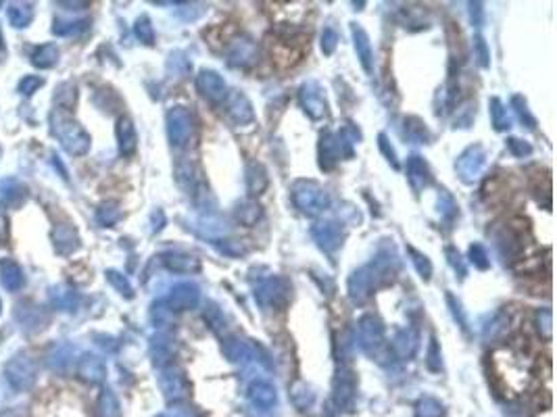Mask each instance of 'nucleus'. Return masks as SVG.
Listing matches in <instances>:
<instances>
[{
    "instance_id": "4468645a",
    "label": "nucleus",
    "mask_w": 557,
    "mask_h": 417,
    "mask_svg": "<svg viewBox=\"0 0 557 417\" xmlns=\"http://www.w3.org/2000/svg\"><path fill=\"white\" fill-rule=\"evenodd\" d=\"M28 200V186L15 178L0 180V207L2 209H19Z\"/></svg>"
},
{
    "instance_id": "e433bc0d",
    "label": "nucleus",
    "mask_w": 557,
    "mask_h": 417,
    "mask_svg": "<svg viewBox=\"0 0 557 417\" xmlns=\"http://www.w3.org/2000/svg\"><path fill=\"white\" fill-rule=\"evenodd\" d=\"M96 416L98 417H121V409H119V401L113 394V390L104 388L98 397L96 403Z\"/></svg>"
},
{
    "instance_id": "7c9ffc66",
    "label": "nucleus",
    "mask_w": 557,
    "mask_h": 417,
    "mask_svg": "<svg viewBox=\"0 0 557 417\" xmlns=\"http://www.w3.org/2000/svg\"><path fill=\"white\" fill-rule=\"evenodd\" d=\"M17 313H19L21 327L25 332H40L44 327V324H47V315H44V311L38 305H30L28 309L19 307V311H15V315Z\"/></svg>"
},
{
    "instance_id": "4d7b16f0",
    "label": "nucleus",
    "mask_w": 557,
    "mask_h": 417,
    "mask_svg": "<svg viewBox=\"0 0 557 417\" xmlns=\"http://www.w3.org/2000/svg\"><path fill=\"white\" fill-rule=\"evenodd\" d=\"M336 47H338V32L334 28H325L322 32V50H324V54L330 56L336 50Z\"/></svg>"
},
{
    "instance_id": "f3484780",
    "label": "nucleus",
    "mask_w": 557,
    "mask_h": 417,
    "mask_svg": "<svg viewBox=\"0 0 557 417\" xmlns=\"http://www.w3.org/2000/svg\"><path fill=\"white\" fill-rule=\"evenodd\" d=\"M419 346L418 330L414 327H403L395 334V338L390 340V353L397 355L399 359H412L416 355Z\"/></svg>"
},
{
    "instance_id": "09e8293b",
    "label": "nucleus",
    "mask_w": 557,
    "mask_h": 417,
    "mask_svg": "<svg viewBox=\"0 0 557 417\" xmlns=\"http://www.w3.org/2000/svg\"><path fill=\"white\" fill-rule=\"evenodd\" d=\"M426 365H428V370L430 371H441V368H443V357H441V346H438L436 336L430 338L428 355H426Z\"/></svg>"
},
{
    "instance_id": "680f3d73",
    "label": "nucleus",
    "mask_w": 557,
    "mask_h": 417,
    "mask_svg": "<svg viewBox=\"0 0 557 417\" xmlns=\"http://www.w3.org/2000/svg\"><path fill=\"white\" fill-rule=\"evenodd\" d=\"M469 17H472V23L474 25H480V17H482V4L480 2H472L469 4Z\"/></svg>"
},
{
    "instance_id": "5701e85b",
    "label": "nucleus",
    "mask_w": 557,
    "mask_h": 417,
    "mask_svg": "<svg viewBox=\"0 0 557 417\" xmlns=\"http://www.w3.org/2000/svg\"><path fill=\"white\" fill-rule=\"evenodd\" d=\"M351 32H353V42H355V50H357V56H359V63L364 67L366 73L373 71V50H371V42L368 32L359 25V23H353L351 25Z\"/></svg>"
},
{
    "instance_id": "0eeeda50",
    "label": "nucleus",
    "mask_w": 557,
    "mask_h": 417,
    "mask_svg": "<svg viewBox=\"0 0 557 417\" xmlns=\"http://www.w3.org/2000/svg\"><path fill=\"white\" fill-rule=\"evenodd\" d=\"M486 165V152L480 144H474L469 148H465L464 152L460 155L457 163H455V169L460 174V178L464 180L465 184H472L480 178L482 169Z\"/></svg>"
},
{
    "instance_id": "3c124183",
    "label": "nucleus",
    "mask_w": 557,
    "mask_h": 417,
    "mask_svg": "<svg viewBox=\"0 0 557 417\" xmlns=\"http://www.w3.org/2000/svg\"><path fill=\"white\" fill-rule=\"evenodd\" d=\"M169 355H172V344L165 342L163 336H155V338H152V357H155V363L161 365L163 361H167Z\"/></svg>"
},
{
    "instance_id": "e2e57ef3",
    "label": "nucleus",
    "mask_w": 557,
    "mask_h": 417,
    "mask_svg": "<svg viewBox=\"0 0 557 417\" xmlns=\"http://www.w3.org/2000/svg\"><path fill=\"white\" fill-rule=\"evenodd\" d=\"M0 417H25L23 409H6L4 413H0Z\"/></svg>"
},
{
    "instance_id": "864d4df0",
    "label": "nucleus",
    "mask_w": 557,
    "mask_h": 417,
    "mask_svg": "<svg viewBox=\"0 0 557 417\" xmlns=\"http://www.w3.org/2000/svg\"><path fill=\"white\" fill-rule=\"evenodd\" d=\"M213 244L228 257H240L246 253V246L240 240H213Z\"/></svg>"
},
{
    "instance_id": "ea45409f",
    "label": "nucleus",
    "mask_w": 557,
    "mask_h": 417,
    "mask_svg": "<svg viewBox=\"0 0 557 417\" xmlns=\"http://www.w3.org/2000/svg\"><path fill=\"white\" fill-rule=\"evenodd\" d=\"M104 276H107V282H109L124 298H134V288H132L130 279L126 278L121 272H117V270H107Z\"/></svg>"
},
{
    "instance_id": "0e129e2a",
    "label": "nucleus",
    "mask_w": 557,
    "mask_h": 417,
    "mask_svg": "<svg viewBox=\"0 0 557 417\" xmlns=\"http://www.w3.org/2000/svg\"><path fill=\"white\" fill-rule=\"evenodd\" d=\"M59 6H69V11H76L73 6H88V2H59Z\"/></svg>"
},
{
    "instance_id": "c9c22d12",
    "label": "nucleus",
    "mask_w": 557,
    "mask_h": 417,
    "mask_svg": "<svg viewBox=\"0 0 557 417\" xmlns=\"http://www.w3.org/2000/svg\"><path fill=\"white\" fill-rule=\"evenodd\" d=\"M121 219V209L115 200H104L96 207V222L102 228H113Z\"/></svg>"
},
{
    "instance_id": "13d9d810",
    "label": "nucleus",
    "mask_w": 557,
    "mask_h": 417,
    "mask_svg": "<svg viewBox=\"0 0 557 417\" xmlns=\"http://www.w3.org/2000/svg\"><path fill=\"white\" fill-rule=\"evenodd\" d=\"M205 322L211 325V330H215V332H220V327L226 324V320H224V315H222L217 305H209V309L205 311Z\"/></svg>"
},
{
    "instance_id": "6e6552de",
    "label": "nucleus",
    "mask_w": 557,
    "mask_h": 417,
    "mask_svg": "<svg viewBox=\"0 0 557 417\" xmlns=\"http://www.w3.org/2000/svg\"><path fill=\"white\" fill-rule=\"evenodd\" d=\"M200 303V290L196 284L192 282H180L172 288L167 301H165V307L174 313L178 311H188V309H194L196 305Z\"/></svg>"
},
{
    "instance_id": "473e14b6",
    "label": "nucleus",
    "mask_w": 557,
    "mask_h": 417,
    "mask_svg": "<svg viewBox=\"0 0 557 417\" xmlns=\"http://www.w3.org/2000/svg\"><path fill=\"white\" fill-rule=\"evenodd\" d=\"M222 351H224L226 359L232 361V363L244 361V359L251 357V349H248V344H246L240 336H228V338L224 340V344H222Z\"/></svg>"
},
{
    "instance_id": "393cba45",
    "label": "nucleus",
    "mask_w": 557,
    "mask_h": 417,
    "mask_svg": "<svg viewBox=\"0 0 557 417\" xmlns=\"http://www.w3.org/2000/svg\"><path fill=\"white\" fill-rule=\"evenodd\" d=\"M0 284L8 292H17L25 286V276L23 270L17 261L13 259H2L0 261Z\"/></svg>"
},
{
    "instance_id": "6ab92c4d",
    "label": "nucleus",
    "mask_w": 557,
    "mask_h": 417,
    "mask_svg": "<svg viewBox=\"0 0 557 417\" xmlns=\"http://www.w3.org/2000/svg\"><path fill=\"white\" fill-rule=\"evenodd\" d=\"M48 303L59 311L73 313L80 307V294L67 284H56V286L48 288Z\"/></svg>"
},
{
    "instance_id": "412c9836",
    "label": "nucleus",
    "mask_w": 557,
    "mask_h": 417,
    "mask_svg": "<svg viewBox=\"0 0 557 417\" xmlns=\"http://www.w3.org/2000/svg\"><path fill=\"white\" fill-rule=\"evenodd\" d=\"M78 375L90 384H98L107 377V365L104 361L94 355V353H84L80 359H78Z\"/></svg>"
},
{
    "instance_id": "b1692460",
    "label": "nucleus",
    "mask_w": 557,
    "mask_h": 417,
    "mask_svg": "<svg viewBox=\"0 0 557 417\" xmlns=\"http://www.w3.org/2000/svg\"><path fill=\"white\" fill-rule=\"evenodd\" d=\"M373 292V284H371L370 272L368 267L357 270L351 278H349V296L353 303H366Z\"/></svg>"
},
{
    "instance_id": "37998d69",
    "label": "nucleus",
    "mask_w": 557,
    "mask_h": 417,
    "mask_svg": "<svg viewBox=\"0 0 557 417\" xmlns=\"http://www.w3.org/2000/svg\"><path fill=\"white\" fill-rule=\"evenodd\" d=\"M407 253L412 255V263H414L416 272L419 274V278L428 282L432 278V263H430V259L424 253H419L418 248H414V246H407Z\"/></svg>"
},
{
    "instance_id": "a211bd4d",
    "label": "nucleus",
    "mask_w": 557,
    "mask_h": 417,
    "mask_svg": "<svg viewBox=\"0 0 557 417\" xmlns=\"http://www.w3.org/2000/svg\"><path fill=\"white\" fill-rule=\"evenodd\" d=\"M115 136H117V146H119V152L124 157H132L138 148V134H136V126L134 121L124 115L117 119V126H115Z\"/></svg>"
},
{
    "instance_id": "c85d7f7f",
    "label": "nucleus",
    "mask_w": 557,
    "mask_h": 417,
    "mask_svg": "<svg viewBox=\"0 0 557 417\" xmlns=\"http://www.w3.org/2000/svg\"><path fill=\"white\" fill-rule=\"evenodd\" d=\"M6 17L15 30H25L34 21V4L32 2H11L6 8Z\"/></svg>"
},
{
    "instance_id": "bf43d9fd",
    "label": "nucleus",
    "mask_w": 557,
    "mask_h": 417,
    "mask_svg": "<svg viewBox=\"0 0 557 417\" xmlns=\"http://www.w3.org/2000/svg\"><path fill=\"white\" fill-rule=\"evenodd\" d=\"M378 146H380V150H382V155L386 157V161L395 167V169H399V161H397V152H395V148L390 146V142H388V138L384 136V134H380L378 136Z\"/></svg>"
},
{
    "instance_id": "c756f323",
    "label": "nucleus",
    "mask_w": 557,
    "mask_h": 417,
    "mask_svg": "<svg viewBox=\"0 0 557 417\" xmlns=\"http://www.w3.org/2000/svg\"><path fill=\"white\" fill-rule=\"evenodd\" d=\"M73 357H76V349L71 344H56L50 349L48 353V368L59 373L67 371L73 363Z\"/></svg>"
},
{
    "instance_id": "a19ab883",
    "label": "nucleus",
    "mask_w": 557,
    "mask_h": 417,
    "mask_svg": "<svg viewBox=\"0 0 557 417\" xmlns=\"http://www.w3.org/2000/svg\"><path fill=\"white\" fill-rule=\"evenodd\" d=\"M405 134H407V138L418 142V144H424L430 140V132L419 117H407L405 119Z\"/></svg>"
},
{
    "instance_id": "79ce46f5",
    "label": "nucleus",
    "mask_w": 557,
    "mask_h": 417,
    "mask_svg": "<svg viewBox=\"0 0 557 417\" xmlns=\"http://www.w3.org/2000/svg\"><path fill=\"white\" fill-rule=\"evenodd\" d=\"M511 107H513V111L517 113L520 121H522V123H524L526 128L534 130V126H537V119H534V115L530 113V109H528V102H526V98H524V96H520V94H515V96L511 98Z\"/></svg>"
},
{
    "instance_id": "ddd939ff",
    "label": "nucleus",
    "mask_w": 557,
    "mask_h": 417,
    "mask_svg": "<svg viewBox=\"0 0 557 417\" xmlns=\"http://www.w3.org/2000/svg\"><path fill=\"white\" fill-rule=\"evenodd\" d=\"M301 56H303V48L297 47L294 36H278L276 42L272 44V61L282 69L297 65Z\"/></svg>"
},
{
    "instance_id": "6e6d98bb",
    "label": "nucleus",
    "mask_w": 557,
    "mask_h": 417,
    "mask_svg": "<svg viewBox=\"0 0 557 417\" xmlns=\"http://www.w3.org/2000/svg\"><path fill=\"white\" fill-rule=\"evenodd\" d=\"M447 303H449V307H451V313H453V318H455V322L460 324V327L464 330V332H467V322H465V315H464V309H462V303L451 294V292H447Z\"/></svg>"
},
{
    "instance_id": "cd10ccee",
    "label": "nucleus",
    "mask_w": 557,
    "mask_h": 417,
    "mask_svg": "<svg viewBox=\"0 0 557 417\" xmlns=\"http://www.w3.org/2000/svg\"><path fill=\"white\" fill-rule=\"evenodd\" d=\"M268 186H270L268 169L261 163H257V161L248 163V167H246V190H248V194L251 196H259V194L265 192Z\"/></svg>"
},
{
    "instance_id": "a18cd8bd",
    "label": "nucleus",
    "mask_w": 557,
    "mask_h": 417,
    "mask_svg": "<svg viewBox=\"0 0 557 417\" xmlns=\"http://www.w3.org/2000/svg\"><path fill=\"white\" fill-rule=\"evenodd\" d=\"M443 405L432 397H424L416 407V417H443Z\"/></svg>"
},
{
    "instance_id": "58836bf2",
    "label": "nucleus",
    "mask_w": 557,
    "mask_h": 417,
    "mask_svg": "<svg viewBox=\"0 0 557 417\" xmlns=\"http://www.w3.org/2000/svg\"><path fill=\"white\" fill-rule=\"evenodd\" d=\"M76 98H78L76 84H73V82H65V84H61V86L56 88V92H54V104H56V109L67 111V109H71V107L76 104Z\"/></svg>"
},
{
    "instance_id": "9d476101",
    "label": "nucleus",
    "mask_w": 557,
    "mask_h": 417,
    "mask_svg": "<svg viewBox=\"0 0 557 417\" xmlns=\"http://www.w3.org/2000/svg\"><path fill=\"white\" fill-rule=\"evenodd\" d=\"M196 88L203 94L209 102L220 104L224 102V98L228 96V86L224 82V78L213 71V69H200L196 75Z\"/></svg>"
},
{
    "instance_id": "338daca9",
    "label": "nucleus",
    "mask_w": 557,
    "mask_h": 417,
    "mask_svg": "<svg viewBox=\"0 0 557 417\" xmlns=\"http://www.w3.org/2000/svg\"><path fill=\"white\" fill-rule=\"evenodd\" d=\"M0 313H2V301H0Z\"/></svg>"
},
{
    "instance_id": "603ef678",
    "label": "nucleus",
    "mask_w": 557,
    "mask_h": 417,
    "mask_svg": "<svg viewBox=\"0 0 557 417\" xmlns=\"http://www.w3.org/2000/svg\"><path fill=\"white\" fill-rule=\"evenodd\" d=\"M42 86H44V80H42V78H38V75H25V78H21L17 90H19L21 96H32V94L38 92Z\"/></svg>"
},
{
    "instance_id": "c03bdc74",
    "label": "nucleus",
    "mask_w": 557,
    "mask_h": 417,
    "mask_svg": "<svg viewBox=\"0 0 557 417\" xmlns=\"http://www.w3.org/2000/svg\"><path fill=\"white\" fill-rule=\"evenodd\" d=\"M553 315H551V311L545 307V309H539L537 311V330H539V334H541V338L545 340V342H549L551 340V336H553Z\"/></svg>"
},
{
    "instance_id": "8fccbe9b",
    "label": "nucleus",
    "mask_w": 557,
    "mask_h": 417,
    "mask_svg": "<svg viewBox=\"0 0 557 417\" xmlns=\"http://www.w3.org/2000/svg\"><path fill=\"white\" fill-rule=\"evenodd\" d=\"M474 59H476V63H478L482 69L491 67V50H489L482 36H476V38H474Z\"/></svg>"
},
{
    "instance_id": "1a4fd4ad",
    "label": "nucleus",
    "mask_w": 557,
    "mask_h": 417,
    "mask_svg": "<svg viewBox=\"0 0 557 417\" xmlns=\"http://www.w3.org/2000/svg\"><path fill=\"white\" fill-rule=\"evenodd\" d=\"M222 104L226 109L228 121L234 123V126H246V123H251L255 119V111H253L251 100L242 92H238V90L228 92V96L224 98Z\"/></svg>"
},
{
    "instance_id": "bb28decb",
    "label": "nucleus",
    "mask_w": 557,
    "mask_h": 417,
    "mask_svg": "<svg viewBox=\"0 0 557 417\" xmlns=\"http://www.w3.org/2000/svg\"><path fill=\"white\" fill-rule=\"evenodd\" d=\"M161 259H163V265L174 274H194L200 270L198 259H194L192 255H184V253H165Z\"/></svg>"
},
{
    "instance_id": "49530a36",
    "label": "nucleus",
    "mask_w": 557,
    "mask_h": 417,
    "mask_svg": "<svg viewBox=\"0 0 557 417\" xmlns=\"http://www.w3.org/2000/svg\"><path fill=\"white\" fill-rule=\"evenodd\" d=\"M134 34L142 44H152L155 42V30H152V23L146 15H142L136 19L134 23Z\"/></svg>"
},
{
    "instance_id": "39448f33",
    "label": "nucleus",
    "mask_w": 557,
    "mask_h": 417,
    "mask_svg": "<svg viewBox=\"0 0 557 417\" xmlns=\"http://www.w3.org/2000/svg\"><path fill=\"white\" fill-rule=\"evenodd\" d=\"M290 282L284 278H270L261 282L255 290V298L263 307L284 309L290 301Z\"/></svg>"
},
{
    "instance_id": "f03ea898",
    "label": "nucleus",
    "mask_w": 557,
    "mask_h": 417,
    "mask_svg": "<svg viewBox=\"0 0 557 417\" xmlns=\"http://www.w3.org/2000/svg\"><path fill=\"white\" fill-rule=\"evenodd\" d=\"M292 203L297 205V209L309 217L320 215L322 211L328 209L330 198L325 194V190L318 182L313 180H301L292 188Z\"/></svg>"
},
{
    "instance_id": "052dcab7",
    "label": "nucleus",
    "mask_w": 557,
    "mask_h": 417,
    "mask_svg": "<svg viewBox=\"0 0 557 417\" xmlns=\"http://www.w3.org/2000/svg\"><path fill=\"white\" fill-rule=\"evenodd\" d=\"M445 253H447V259H449L451 267H453L455 272H460V276L464 278L465 263H464V259H462V255H460V250H457V248H453V246H447V248H445Z\"/></svg>"
},
{
    "instance_id": "de8ad7c7",
    "label": "nucleus",
    "mask_w": 557,
    "mask_h": 417,
    "mask_svg": "<svg viewBox=\"0 0 557 417\" xmlns=\"http://www.w3.org/2000/svg\"><path fill=\"white\" fill-rule=\"evenodd\" d=\"M469 261L474 263V267H478V270H482V272L491 267L489 253H486V248H484L480 242H474V244L469 246Z\"/></svg>"
},
{
    "instance_id": "4be33fe9",
    "label": "nucleus",
    "mask_w": 557,
    "mask_h": 417,
    "mask_svg": "<svg viewBox=\"0 0 557 417\" xmlns=\"http://www.w3.org/2000/svg\"><path fill=\"white\" fill-rule=\"evenodd\" d=\"M159 386H161L163 394H165L169 401H172V399H180V397H184L186 390H188V382H186L184 373L178 371L176 368H167V370L161 371Z\"/></svg>"
},
{
    "instance_id": "423d86ee",
    "label": "nucleus",
    "mask_w": 557,
    "mask_h": 417,
    "mask_svg": "<svg viewBox=\"0 0 557 417\" xmlns=\"http://www.w3.org/2000/svg\"><path fill=\"white\" fill-rule=\"evenodd\" d=\"M167 136L172 146H188V142L192 138V115L190 111L184 107H174L169 113H167Z\"/></svg>"
},
{
    "instance_id": "20e7f679",
    "label": "nucleus",
    "mask_w": 557,
    "mask_h": 417,
    "mask_svg": "<svg viewBox=\"0 0 557 417\" xmlns=\"http://www.w3.org/2000/svg\"><path fill=\"white\" fill-rule=\"evenodd\" d=\"M359 332V346L380 361L382 353H388L390 349L386 346V336H384V325L376 315H364L357 325Z\"/></svg>"
},
{
    "instance_id": "f257e3e1",
    "label": "nucleus",
    "mask_w": 557,
    "mask_h": 417,
    "mask_svg": "<svg viewBox=\"0 0 557 417\" xmlns=\"http://www.w3.org/2000/svg\"><path fill=\"white\" fill-rule=\"evenodd\" d=\"M50 132L52 136L61 142V146L73 155V157H82L90 150V134L67 113L61 109H54L50 113Z\"/></svg>"
},
{
    "instance_id": "72a5a7b5",
    "label": "nucleus",
    "mask_w": 557,
    "mask_h": 417,
    "mask_svg": "<svg viewBox=\"0 0 557 417\" xmlns=\"http://www.w3.org/2000/svg\"><path fill=\"white\" fill-rule=\"evenodd\" d=\"M489 113H491L493 128H495L497 132H505V130H510L511 117H510V113H508V109H505V104H503V100H501V98L493 96V98L489 100Z\"/></svg>"
},
{
    "instance_id": "f8f14e48",
    "label": "nucleus",
    "mask_w": 557,
    "mask_h": 417,
    "mask_svg": "<svg viewBox=\"0 0 557 417\" xmlns=\"http://www.w3.org/2000/svg\"><path fill=\"white\" fill-rule=\"evenodd\" d=\"M50 240H52L56 255H61V257L73 255L82 244L80 234L76 230V226H71V224H56L50 232Z\"/></svg>"
},
{
    "instance_id": "2eb2a0df",
    "label": "nucleus",
    "mask_w": 557,
    "mask_h": 417,
    "mask_svg": "<svg viewBox=\"0 0 557 417\" xmlns=\"http://www.w3.org/2000/svg\"><path fill=\"white\" fill-rule=\"evenodd\" d=\"M313 238L320 244V248H324L325 253H334L342 246L345 234L340 230V226L336 222H320L313 226Z\"/></svg>"
},
{
    "instance_id": "dca6fc26",
    "label": "nucleus",
    "mask_w": 557,
    "mask_h": 417,
    "mask_svg": "<svg viewBox=\"0 0 557 417\" xmlns=\"http://www.w3.org/2000/svg\"><path fill=\"white\" fill-rule=\"evenodd\" d=\"M257 61V44L251 38H234L228 48V63L234 67H251Z\"/></svg>"
},
{
    "instance_id": "2f4dec72",
    "label": "nucleus",
    "mask_w": 557,
    "mask_h": 417,
    "mask_svg": "<svg viewBox=\"0 0 557 417\" xmlns=\"http://www.w3.org/2000/svg\"><path fill=\"white\" fill-rule=\"evenodd\" d=\"M59 56H61L59 47L52 42H47V44L36 47V50L32 52V65L36 69H50L59 63Z\"/></svg>"
},
{
    "instance_id": "9b49d317",
    "label": "nucleus",
    "mask_w": 557,
    "mask_h": 417,
    "mask_svg": "<svg viewBox=\"0 0 557 417\" xmlns=\"http://www.w3.org/2000/svg\"><path fill=\"white\" fill-rule=\"evenodd\" d=\"M299 100H301V107L305 109V113L313 121L324 119L325 113H328V102H325V96L322 92V88L318 86V82L303 84L301 90H299Z\"/></svg>"
},
{
    "instance_id": "69168bd1",
    "label": "nucleus",
    "mask_w": 557,
    "mask_h": 417,
    "mask_svg": "<svg viewBox=\"0 0 557 417\" xmlns=\"http://www.w3.org/2000/svg\"><path fill=\"white\" fill-rule=\"evenodd\" d=\"M0 48H2V32H0Z\"/></svg>"
},
{
    "instance_id": "a878e982",
    "label": "nucleus",
    "mask_w": 557,
    "mask_h": 417,
    "mask_svg": "<svg viewBox=\"0 0 557 417\" xmlns=\"http://www.w3.org/2000/svg\"><path fill=\"white\" fill-rule=\"evenodd\" d=\"M248 399L253 401V405L261 407V409H270L276 405V388L265 382V380H257L248 386Z\"/></svg>"
},
{
    "instance_id": "5fc2aeb1",
    "label": "nucleus",
    "mask_w": 557,
    "mask_h": 417,
    "mask_svg": "<svg viewBox=\"0 0 557 417\" xmlns=\"http://www.w3.org/2000/svg\"><path fill=\"white\" fill-rule=\"evenodd\" d=\"M508 150H510L513 157H517V159H524V157L532 155V146H530L526 140H520V138L508 140Z\"/></svg>"
},
{
    "instance_id": "f704fd0d",
    "label": "nucleus",
    "mask_w": 557,
    "mask_h": 417,
    "mask_svg": "<svg viewBox=\"0 0 557 417\" xmlns=\"http://www.w3.org/2000/svg\"><path fill=\"white\" fill-rule=\"evenodd\" d=\"M261 217H263V209H261V205L255 203V200H244V203H240V205L236 207V219H238L242 226H246V228H253Z\"/></svg>"
},
{
    "instance_id": "4c0bfd02",
    "label": "nucleus",
    "mask_w": 557,
    "mask_h": 417,
    "mask_svg": "<svg viewBox=\"0 0 557 417\" xmlns=\"http://www.w3.org/2000/svg\"><path fill=\"white\" fill-rule=\"evenodd\" d=\"M88 28V21L84 19H73V21H63V19H54L52 23V34L54 36H63V38H69V36H78L82 34L84 30Z\"/></svg>"
},
{
    "instance_id": "7ed1b4c3",
    "label": "nucleus",
    "mask_w": 557,
    "mask_h": 417,
    "mask_svg": "<svg viewBox=\"0 0 557 417\" xmlns=\"http://www.w3.org/2000/svg\"><path fill=\"white\" fill-rule=\"evenodd\" d=\"M4 377L15 390L25 392L34 388L38 380V365L28 353H19L13 359H8V363L4 365Z\"/></svg>"
},
{
    "instance_id": "aec40b11",
    "label": "nucleus",
    "mask_w": 557,
    "mask_h": 417,
    "mask_svg": "<svg viewBox=\"0 0 557 417\" xmlns=\"http://www.w3.org/2000/svg\"><path fill=\"white\" fill-rule=\"evenodd\" d=\"M407 182H409L412 190H414L416 194H419L421 190H426L428 186L432 184L430 167H428V163H426L421 157H418V155H414V157L407 159Z\"/></svg>"
}]
</instances>
